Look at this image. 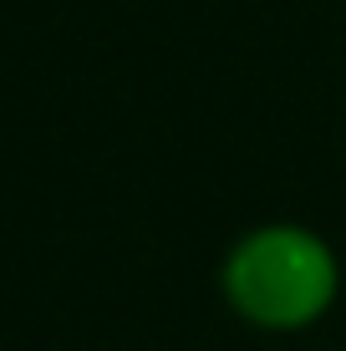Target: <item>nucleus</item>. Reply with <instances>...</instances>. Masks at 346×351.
I'll list each match as a JSON object with an SVG mask.
<instances>
[{
    "instance_id": "1",
    "label": "nucleus",
    "mask_w": 346,
    "mask_h": 351,
    "mask_svg": "<svg viewBox=\"0 0 346 351\" xmlns=\"http://www.w3.org/2000/svg\"><path fill=\"white\" fill-rule=\"evenodd\" d=\"M224 295L270 331H295L336 300V260L311 229H255L224 260Z\"/></svg>"
}]
</instances>
